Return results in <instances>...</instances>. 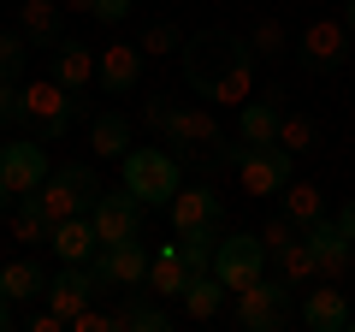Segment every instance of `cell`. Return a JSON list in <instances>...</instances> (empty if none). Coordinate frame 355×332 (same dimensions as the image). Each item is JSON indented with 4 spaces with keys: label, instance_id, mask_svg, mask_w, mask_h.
Wrapping results in <instances>:
<instances>
[{
    "label": "cell",
    "instance_id": "4",
    "mask_svg": "<svg viewBox=\"0 0 355 332\" xmlns=\"http://www.w3.org/2000/svg\"><path fill=\"white\" fill-rule=\"evenodd\" d=\"M71 119H77V101H71V90H65L60 77H36L24 90V125L36 131L42 142H60L65 131H71Z\"/></svg>",
    "mask_w": 355,
    "mask_h": 332
},
{
    "label": "cell",
    "instance_id": "23",
    "mask_svg": "<svg viewBox=\"0 0 355 332\" xmlns=\"http://www.w3.org/2000/svg\"><path fill=\"white\" fill-rule=\"evenodd\" d=\"M266 267H279V279L291 285V291H308V285L320 279V267H314V249H308L302 238L279 243V249H266Z\"/></svg>",
    "mask_w": 355,
    "mask_h": 332
},
{
    "label": "cell",
    "instance_id": "13",
    "mask_svg": "<svg viewBox=\"0 0 355 332\" xmlns=\"http://www.w3.org/2000/svg\"><path fill=\"white\" fill-rule=\"evenodd\" d=\"M296 320H302L308 332H349V297H343L331 279H314V285L302 291Z\"/></svg>",
    "mask_w": 355,
    "mask_h": 332
},
{
    "label": "cell",
    "instance_id": "34",
    "mask_svg": "<svg viewBox=\"0 0 355 332\" xmlns=\"http://www.w3.org/2000/svg\"><path fill=\"white\" fill-rule=\"evenodd\" d=\"M249 48H254V60H279V53H284V30L272 24V18H261L254 36H249Z\"/></svg>",
    "mask_w": 355,
    "mask_h": 332
},
{
    "label": "cell",
    "instance_id": "12",
    "mask_svg": "<svg viewBox=\"0 0 355 332\" xmlns=\"http://www.w3.org/2000/svg\"><path fill=\"white\" fill-rule=\"evenodd\" d=\"M48 149H42V137H18V142H6L0 149V179L12 184V196H24V190H42L48 184Z\"/></svg>",
    "mask_w": 355,
    "mask_h": 332
},
{
    "label": "cell",
    "instance_id": "47",
    "mask_svg": "<svg viewBox=\"0 0 355 332\" xmlns=\"http://www.w3.org/2000/svg\"><path fill=\"white\" fill-rule=\"evenodd\" d=\"M0 149H6V142H0Z\"/></svg>",
    "mask_w": 355,
    "mask_h": 332
},
{
    "label": "cell",
    "instance_id": "36",
    "mask_svg": "<svg viewBox=\"0 0 355 332\" xmlns=\"http://www.w3.org/2000/svg\"><path fill=\"white\" fill-rule=\"evenodd\" d=\"M291 238H302V226H296V219L279 208V214H272V219L261 226V243H266V249H279V243H291Z\"/></svg>",
    "mask_w": 355,
    "mask_h": 332
},
{
    "label": "cell",
    "instance_id": "27",
    "mask_svg": "<svg viewBox=\"0 0 355 332\" xmlns=\"http://www.w3.org/2000/svg\"><path fill=\"white\" fill-rule=\"evenodd\" d=\"M178 303H184V315H190V320H214L219 308H225V279H219V273H196V279L184 285Z\"/></svg>",
    "mask_w": 355,
    "mask_h": 332
},
{
    "label": "cell",
    "instance_id": "38",
    "mask_svg": "<svg viewBox=\"0 0 355 332\" xmlns=\"http://www.w3.org/2000/svg\"><path fill=\"white\" fill-rule=\"evenodd\" d=\"M65 326H77V332H113V308H107V315H101V308H77Z\"/></svg>",
    "mask_w": 355,
    "mask_h": 332
},
{
    "label": "cell",
    "instance_id": "11",
    "mask_svg": "<svg viewBox=\"0 0 355 332\" xmlns=\"http://www.w3.org/2000/svg\"><path fill=\"white\" fill-rule=\"evenodd\" d=\"M302 243L314 249V267H320V279H331V285H338L343 273L355 267V243L343 238V226H338L331 214H326V219H314V226H302Z\"/></svg>",
    "mask_w": 355,
    "mask_h": 332
},
{
    "label": "cell",
    "instance_id": "25",
    "mask_svg": "<svg viewBox=\"0 0 355 332\" xmlns=\"http://www.w3.org/2000/svg\"><path fill=\"white\" fill-rule=\"evenodd\" d=\"M89 149L101 154V160H125V154H130V119L119 113V107L95 113V125H89Z\"/></svg>",
    "mask_w": 355,
    "mask_h": 332
},
{
    "label": "cell",
    "instance_id": "1",
    "mask_svg": "<svg viewBox=\"0 0 355 332\" xmlns=\"http://www.w3.org/2000/svg\"><path fill=\"white\" fill-rule=\"evenodd\" d=\"M178 60H184V83H190L202 101H231V107L249 101V90H254V48H249V36L196 30V36H184Z\"/></svg>",
    "mask_w": 355,
    "mask_h": 332
},
{
    "label": "cell",
    "instance_id": "19",
    "mask_svg": "<svg viewBox=\"0 0 355 332\" xmlns=\"http://www.w3.org/2000/svg\"><path fill=\"white\" fill-rule=\"evenodd\" d=\"M172 326V308L160 303V297H137V291H125L119 297V308H113V332H166Z\"/></svg>",
    "mask_w": 355,
    "mask_h": 332
},
{
    "label": "cell",
    "instance_id": "22",
    "mask_svg": "<svg viewBox=\"0 0 355 332\" xmlns=\"http://www.w3.org/2000/svg\"><path fill=\"white\" fill-rule=\"evenodd\" d=\"M95 60H101V53H89L83 42H65V36L53 42V77H60L71 95H83L89 83H95Z\"/></svg>",
    "mask_w": 355,
    "mask_h": 332
},
{
    "label": "cell",
    "instance_id": "31",
    "mask_svg": "<svg viewBox=\"0 0 355 332\" xmlns=\"http://www.w3.org/2000/svg\"><path fill=\"white\" fill-rule=\"evenodd\" d=\"M30 65V42L24 30H0V83H18Z\"/></svg>",
    "mask_w": 355,
    "mask_h": 332
},
{
    "label": "cell",
    "instance_id": "33",
    "mask_svg": "<svg viewBox=\"0 0 355 332\" xmlns=\"http://www.w3.org/2000/svg\"><path fill=\"white\" fill-rule=\"evenodd\" d=\"M65 184L77 190V202L83 208H95V196H101V179H95V166H83V160H71V166H53Z\"/></svg>",
    "mask_w": 355,
    "mask_h": 332
},
{
    "label": "cell",
    "instance_id": "8",
    "mask_svg": "<svg viewBox=\"0 0 355 332\" xmlns=\"http://www.w3.org/2000/svg\"><path fill=\"white\" fill-rule=\"evenodd\" d=\"M142 214H148V208H142L130 190H101V196H95V208H89L95 238H101V243H130V238H142Z\"/></svg>",
    "mask_w": 355,
    "mask_h": 332
},
{
    "label": "cell",
    "instance_id": "17",
    "mask_svg": "<svg viewBox=\"0 0 355 332\" xmlns=\"http://www.w3.org/2000/svg\"><path fill=\"white\" fill-rule=\"evenodd\" d=\"M190 279H196V273L184 267V256H178V238H172V243H160V249L148 256V279H142V285H148L160 303H178Z\"/></svg>",
    "mask_w": 355,
    "mask_h": 332
},
{
    "label": "cell",
    "instance_id": "26",
    "mask_svg": "<svg viewBox=\"0 0 355 332\" xmlns=\"http://www.w3.org/2000/svg\"><path fill=\"white\" fill-rule=\"evenodd\" d=\"M172 238H178V256H184L190 273H214V249H219V238H225V219L196 226V231H172Z\"/></svg>",
    "mask_w": 355,
    "mask_h": 332
},
{
    "label": "cell",
    "instance_id": "20",
    "mask_svg": "<svg viewBox=\"0 0 355 332\" xmlns=\"http://www.w3.org/2000/svg\"><path fill=\"white\" fill-rule=\"evenodd\" d=\"M89 297H95V279H89V267H71V261H65V267L48 279V297H42V303H48L53 315L71 320L77 308H89Z\"/></svg>",
    "mask_w": 355,
    "mask_h": 332
},
{
    "label": "cell",
    "instance_id": "18",
    "mask_svg": "<svg viewBox=\"0 0 355 332\" xmlns=\"http://www.w3.org/2000/svg\"><path fill=\"white\" fill-rule=\"evenodd\" d=\"M95 77H101V90H107V95H130V90H137V77H142V48H130V42L101 48Z\"/></svg>",
    "mask_w": 355,
    "mask_h": 332
},
{
    "label": "cell",
    "instance_id": "44",
    "mask_svg": "<svg viewBox=\"0 0 355 332\" xmlns=\"http://www.w3.org/2000/svg\"><path fill=\"white\" fill-rule=\"evenodd\" d=\"M12 326V303H6V291H0V332Z\"/></svg>",
    "mask_w": 355,
    "mask_h": 332
},
{
    "label": "cell",
    "instance_id": "35",
    "mask_svg": "<svg viewBox=\"0 0 355 332\" xmlns=\"http://www.w3.org/2000/svg\"><path fill=\"white\" fill-rule=\"evenodd\" d=\"M137 48L142 53H178V48H184V36H178V24H148Z\"/></svg>",
    "mask_w": 355,
    "mask_h": 332
},
{
    "label": "cell",
    "instance_id": "40",
    "mask_svg": "<svg viewBox=\"0 0 355 332\" xmlns=\"http://www.w3.org/2000/svg\"><path fill=\"white\" fill-rule=\"evenodd\" d=\"M89 13L101 18V24H125V18H130V0H95Z\"/></svg>",
    "mask_w": 355,
    "mask_h": 332
},
{
    "label": "cell",
    "instance_id": "16",
    "mask_svg": "<svg viewBox=\"0 0 355 332\" xmlns=\"http://www.w3.org/2000/svg\"><path fill=\"white\" fill-rule=\"evenodd\" d=\"M48 243H53V256L71 261V267H89V261H95V249H101V238H95V219H89V214L60 219V226L48 231Z\"/></svg>",
    "mask_w": 355,
    "mask_h": 332
},
{
    "label": "cell",
    "instance_id": "3",
    "mask_svg": "<svg viewBox=\"0 0 355 332\" xmlns=\"http://www.w3.org/2000/svg\"><path fill=\"white\" fill-rule=\"evenodd\" d=\"M291 297L296 291L284 279H266V273H261L254 285H243V291H237V326L243 332H284L296 320Z\"/></svg>",
    "mask_w": 355,
    "mask_h": 332
},
{
    "label": "cell",
    "instance_id": "32",
    "mask_svg": "<svg viewBox=\"0 0 355 332\" xmlns=\"http://www.w3.org/2000/svg\"><path fill=\"white\" fill-rule=\"evenodd\" d=\"M279 142H284V149H291V154H308V149H314V142H320V125H314V119H308V113H291V107H284Z\"/></svg>",
    "mask_w": 355,
    "mask_h": 332
},
{
    "label": "cell",
    "instance_id": "45",
    "mask_svg": "<svg viewBox=\"0 0 355 332\" xmlns=\"http://www.w3.org/2000/svg\"><path fill=\"white\" fill-rule=\"evenodd\" d=\"M343 30H349V42H355V0L343 6Z\"/></svg>",
    "mask_w": 355,
    "mask_h": 332
},
{
    "label": "cell",
    "instance_id": "42",
    "mask_svg": "<svg viewBox=\"0 0 355 332\" xmlns=\"http://www.w3.org/2000/svg\"><path fill=\"white\" fill-rule=\"evenodd\" d=\"M331 219H338V226H343V238L355 243V196H349V202H343V208H338V214H331Z\"/></svg>",
    "mask_w": 355,
    "mask_h": 332
},
{
    "label": "cell",
    "instance_id": "24",
    "mask_svg": "<svg viewBox=\"0 0 355 332\" xmlns=\"http://www.w3.org/2000/svg\"><path fill=\"white\" fill-rule=\"evenodd\" d=\"M60 0H24V6H18V30H24V42L30 48H53V42H60Z\"/></svg>",
    "mask_w": 355,
    "mask_h": 332
},
{
    "label": "cell",
    "instance_id": "41",
    "mask_svg": "<svg viewBox=\"0 0 355 332\" xmlns=\"http://www.w3.org/2000/svg\"><path fill=\"white\" fill-rule=\"evenodd\" d=\"M24 326H30V332H60V326H65V315H53V308H30Z\"/></svg>",
    "mask_w": 355,
    "mask_h": 332
},
{
    "label": "cell",
    "instance_id": "29",
    "mask_svg": "<svg viewBox=\"0 0 355 332\" xmlns=\"http://www.w3.org/2000/svg\"><path fill=\"white\" fill-rule=\"evenodd\" d=\"M284 214H291L296 219V226H314V219H326V196H320V184H284Z\"/></svg>",
    "mask_w": 355,
    "mask_h": 332
},
{
    "label": "cell",
    "instance_id": "7",
    "mask_svg": "<svg viewBox=\"0 0 355 332\" xmlns=\"http://www.w3.org/2000/svg\"><path fill=\"white\" fill-rule=\"evenodd\" d=\"M237 179H243V190H249V196H279L284 184L296 179V154L284 149V142L249 149V154H243V166H237Z\"/></svg>",
    "mask_w": 355,
    "mask_h": 332
},
{
    "label": "cell",
    "instance_id": "39",
    "mask_svg": "<svg viewBox=\"0 0 355 332\" xmlns=\"http://www.w3.org/2000/svg\"><path fill=\"white\" fill-rule=\"evenodd\" d=\"M166 119H172V95H148V107H142V125H148V131H166Z\"/></svg>",
    "mask_w": 355,
    "mask_h": 332
},
{
    "label": "cell",
    "instance_id": "15",
    "mask_svg": "<svg viewBox=\"0 0 355 332\" xmlns=\"http://www.w3.org/2000/svg\"><path fill=\"white\" fill-rule=\"evenodd\" d=\"M166 214H172V231H196V226L225 219V202L214 196V184H178V196L166 202Z\"/></svg>",
    "mask_w": 355,
    "mask_h": 332
},
{
    "label": "cell",
    "instance_id": "43",
    "mask_svg": "<svg viewBox=\"0 0 355 332\" xmlns=\"http://www.w3.org/2000/svg\"><path fill=\"white\" fill-rule=\"evenodd\" d=\"M12 202H18V196H12V184L0 179V214H12Z\"/></svg>",
    "mask_w": 355,
    "mask_h": 332
},
{
    "label": "cell",
    "instance_id": "46",
    "mask_svg": "<svg viewBox=\"0 0 355 332\" xmlns=\"http://www.w3.org/2000/svg\"><path fill=\"white\" fill-rule=\"evenodd\" d=\"M60 6H71V13H89V6H95V0H60Z\"/></svg>",
    "mask_w": 355,
    "mask_h": 332
},
{
    "label": "cell",
    "instance_id": "14",
    "mask_svg": "<svg viewBox=\"0 0 355 332\" xmlns=\"http://www.w3.org/2000/svg\"><path fill=\"white\" fill-rule=\"evenodd\" d=\"M279 125H284V90H261L237 107V137L266 149V142H279Z\"/></svg>",
    "mask_w": 355,
    "mask_h": 332
},
{
    "label": "cell",
    "instance_id": "28",
    "mask_svg": "<svg viewBox=\"0 0 355 332\" xmlns=\"http://www.w3.org/2000/svg\"><path fill=\"white\" fill-rule=\"evenodd\" d=\"M48 231H53V219H48V208H42V196L24 190V196L12 202V238H18V243H42Z\"/></svg>",
    "mask_w": 355,
    "mask_h": 332
},
{
    "label": "cell",
    "instance_id": "37",
    "mask_svg": "<svg viewBox=\"0 0 355 332\" xmlns=\"http://www.w3.org/2000/svg\"><path fill=\"white\" fill-rule=\"evenodd\" d=\"M6 125H24V90L18 83H0V131Z\"/></svg>",
    "mask_w": 355,
    "mask_h": 332
},
{
    "label": "cell",
    "instance_id": "9",
    "mask_svg": "<svg viewBox=\"0 0 355 332\" xmlns=\"http://www.w3.org/2000/svg\"><path fill=\"white\" fill-rule=\"evenodd\" d=\"M219 137H225V131H219V119L207 113V107H172V119H166V131H160V142L178 149V160H196V154L214 149Z\"/></svg>",
    "mask_w": 355,
    "mask_h": 332
},
{
    "label": "cell",
    "instance_id": "10",
    "mask_svg": "<svg viewBox=\"0 0 355 332\" xmlns=\"http://www.w3.org/2000/svg\"><path fill=\"white\" fill-rule=\"evenodd\" d=\"M302 72H314V77H326V72H338L343 60H349V30L338 24V18H314V24L302 30Z\"/></svg>",
    "mask_w": 355,
    "mask_h": 332
},
{
    "label": "cell",
    "instance_id": "2",
    "mask_svg": "<svg viewBox=\"0 0 355 332\" xmlns=\"http://www.w3.org/2000/svg\"><path fill=\"white\" fill-rule=\"evenodd\" d=\"M178 184H184V160H178L172 149H137L130 142V154H125V190L137 196L142 208H166L178 196Z\"/></svg>",
    "mask_w": 355,
    "mask_h": 332
},
{
    "label": "cell",
    "instance_id": "5",
    "mask_svg": "<svg viewBox=\"0 0 355 332\" xmlns=\"http://www.w3.org/2000/svg\"><path fill=\"white\" fill-rule=\"evenodd\" d=\"M89 279H95V291H142V279H148V249L137 238L130 243H101L95 261H89Z\"/></svg>",
    "mask_w": 355,
    "mask_h": 332
},
{
    "label": "cell",
    "instance_id": "21",
    "mask_svg": "<svg viewBox=\"0 0 355 332\" xmlns=\"http://www.w3.org/2000/svg\"><path fill=\"white\" fill-rule=\"evenodd\" d=\"M48 279H53V273L42 267L36 256H18V261L0 267V291H6V303H42V297H48Z\"/></svg>",
    "mask_w": 355,
    "mask_h": 332
},
{
    "label": "cell",
    "instance_id": "30",
    "mask_svg": "<svg viewBox=\"0 0 355 332\" xmlns=\"http://www.w3.org/2000/svg\"><path fill=\"white\" fill-rule=\"evenodd\" d=\"M36 196H42V208H48V219H53V226H60V219H71V214H89V208L77 202V190L60 179V172H48V184H42Z\"/></svg>",
    "mask_w": 355,
    "mask_h": 332
},
{
    "label": "cell",
    "instance_id": "6",
    "mask_svg": "<svg viewBox=\"0 0 355 332\" xmlns=\"http://www.w3.org/2000/svg\"><path fill=\"white\" fill-rule=\"evenodd\" d=\"M214 273L225 279V291L237 297L243 285H254L266 273V243L254 238V231H225L219 249H214Z\"/></svg>",
    "mask_w": 355,
    "mask_h": 332
}]
</instances>
